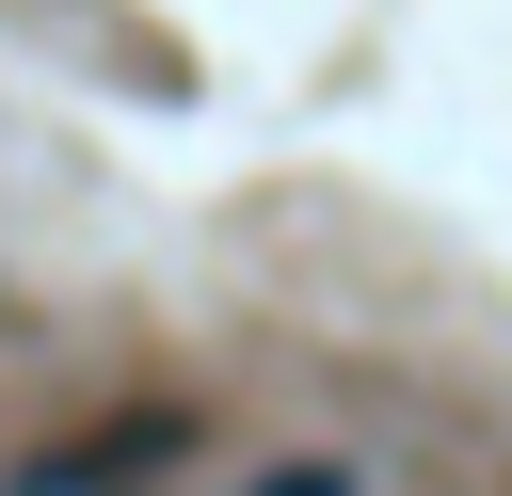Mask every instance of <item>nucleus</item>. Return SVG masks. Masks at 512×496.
Wrapping results in <instances>:
<instances>
[{
  "mask_svg": "<svg viewBox=\"0 0 512 496\" xmlns=\"http://www.w3.org/2000/svg\"><path fill=\"white\" fill-rule=\"evenodd\" d=\"M240 496H368V464H336V448H288V464H256Z\"/></svg>",
  "mask_w": 512,
  "mask_h": 496,
  "instance_id": "1",
  "label": "nucleus"
}]
</instances>
